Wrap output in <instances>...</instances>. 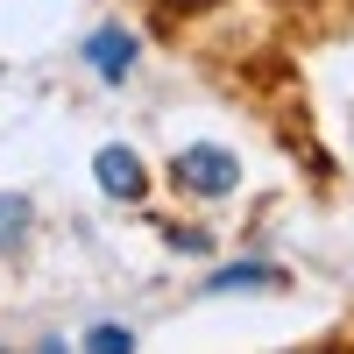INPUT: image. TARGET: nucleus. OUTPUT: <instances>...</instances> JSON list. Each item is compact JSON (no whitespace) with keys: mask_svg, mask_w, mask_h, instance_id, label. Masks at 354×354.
<instances>
[{"mask_svg":"<svg viewBox=\"0 0 354 354\" xmlns=\"http://www.w3.org/2000/svg\"><path fill=\"white\" fill-rule=\"evenodd\" d=\"M170 177H177V192H192V198H227L241 185V163L227 149H213V142H192V149H177Z\"/></svg>","mask_w":354,"mask_h":354,"instance_id":"1","label":"nucleus"},{"mask_svg":"<svg viewBox=\"0 0 354 354\" xmlns=\"http://www.w3.org/2000/svg\"><path fill=\"white\" fill-rule=\"evenodd\" d=\"M93 177H100L106 198H142V192H149V163H142L128 142H106V149L93 156Z\"/></svg>","mask_w":354,"mask_h":354,"instance_id":"2","label":"nucleus"},{"mask_svg":"<svg viewBox=\"0 0 354 354\" xmlns=\"http://www.w3.org/2000/svg\"><path fill=\"white\" fill-rule=\"evenodd\" d=\"M135 50H142V43L128 36V28H113V21H106V28H93V36H85V64H93L106 85H121V78L135 71Z\"/></svg>","mask_w":354,"mask_h":354,"instance_id":"3","label":"nucleus"},{"mask_svg":"<svg viewBox=\"0 0 354 354\" xmlns=\"http://www.w3.org/2000/svg\"><path fill=\"white\" fill-rule=\"evenodd\" d=\"M277 283H283L277 262H234V270H213L205 290H277Z\"/></svg>","mask_w":354,"mask_h":354,"instance_id":"4","label":"nucleus"},{"mask_svg":"<svg viewBox=\"0 0 354 354\" xmlns=\"http://www.w3.org/2000/svg\"><path fill=\"white\" fill-rule=\"evenodd\" d=\"M36 227V205H28L21 192H0V255L8 248H21V234Z\"/></svg>","mask_w":354,"mask_h":354,"instance_id":"5","label":"nucleus"},{"mask_svg":"<svg viewBox=\"0 0 354 354\" xmlns=\"http://www.w3.org/2000/svg\"><path fill=\"white\" fill-rule=\"evenodd\" d=\"M85 347H100V354H128L135 333H128V326H93V333H85Z\"/></svg>","mask_w":354,"mask_h":354,"instance_id":"6","label":"nucleus"}]
</instances>
